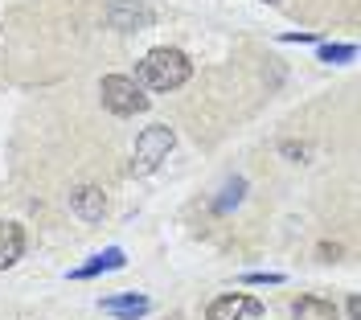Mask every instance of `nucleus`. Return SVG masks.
I'll return each instance as SVG.
<instances>
[{
    "mask_svg": "<svg viewBox=\"0 0 361 320\" xmlns=\"http://www.w3.org/2000/svg\"><path fill=\"white\" fill-rule=\"evenodd\" d=\"M99 308H103L107 316H115V320H140V316H148V312H152V300L140 296V292H123V296L99 300Z\"/></svg>",
    "mask_w": 361,
    "mask_h": 320,
    "instance_id": "7",
    "label": "nucleus"
},
{
    "mask_svg": "<svg viewBox=\"0 0 361 320\" xmlns=\"http://www.w3.org/2000/svg\"><path fill=\"white\" fill-rule=\"evenodd\" d=\"M123 267H128V254L119 251V247H107L103 254H94V259H87L82 267H74V271H70V279H94V275L123 271Z\"/></svg>",
    "mask_w": 361,
    "mask_h": 320,
    "instance_id": "8",
    "label": "nucleus"
},
{
    "mask_svg": "<svg viewBox=\"0 0 361 320\" xmlns=\"http://www.w3.org/2000/svg\"><path fill=\"white\" fill-rule=\"evenodd\" d=\"M189 74H193V66H189V58H185L180 49L160 46V49H148V54H144V62L135 66V82H140V91L164 94V91L185 87Z\"/></svg>",
    "mask_w": 361,
    "mask_h": 320,
    "instance_id": "1",
    "label": "nucleus"
},
{
    "mask_svg": "<svg viewBox=\"0 0 361 320\" xmlns=\"http://www.w3.org/2000/svg\"><path fill=\"white\" fill-rule=\"evenodd\" d=\"M243 283H247V288H263V283L275 288V283H283V275L279 271H250V275H243Z\"/></svg>",
    "mask_w": 361,
    "mask_h": 320,
    "instance_id": "13",
    "label": "nucleus"
},
{
    "mask_svg": "<svg viewBox=\"0 0 361 320\" xmlns=\"http://www.w3.org/2000/svg\"><path fill=\"white\" fill-rule=\"evenodd\" d=\"M99 94H103V107H107L111 115H140V111H148V94L140 91V82L128 78V74H107V78H103V87H99Z\"/></svg>",
    "mask_w": 361,
    "mask_h": 320,
    "instance_id": "3",
    "label": "nucleus"
},
{
    "mask_svg": "<svg viewBox=\"0 0 361 320\" xmlns=\"http://www.w3.org/2000/svg\"><path fill=\"white\" fill-rule=\"evenodd\" d=\"M107 25L111 29H123V33H140V29H152L157 25V13L144 4V0H111L107 4Z\"/></svg>",
    "mask_w": 361,
    "mask_h": 320,
    "instance_id": "4",
    "label": "nucleus"
},
{
    "mask_svg": "<svg viewBox=\"0 0 361 320\" xmlns=\"http://www.w3.org/2000/svg\"><path fill=\"white\" fill-rule=\"evenodd\" d=\"M345 312H349V320H361V296H349Z\"/></svg>",
    "mask_w": 361,
    "mask_h": 320,
    "instance_id": "16",
    "label": "nucleus"
},
{
    "mask_svg": "<svg viewBox=\"0 0 361 320\" xmlns=\"http://www.w3.org/2000/svg\"><path fill=\"white\" fill-rule=\"evenodd\" d=\"M70 209L94 226V222H103V214H107V197H103V189L99 185H78V189H70Z\"/></svg>",
    "mask_w": 361,
    "mask_h": 320,
    "instance_id": "6",
    "label": "nucleus"
},
{
    "mask_svg": "<svg viewBox=\"0 0 361 320\" xmlns=\"http://www.w3.org/2000/svg\"><path fill=\"white\" fill-rule=\"evenodd\" d=\"M267 4H279V0H267Z\"/></svg>",
    "mask_w": 361,
    "mask_h": 320,
    "instance_id": "17",
    "label": "nucleus"
},
{
    "mask_svg": "<svg viewBox=\"0 0 361 320\" xmlns=\"http://www.w3.org/2000/svg\"><path fill=\"white\" fill-rule=\"evenodd\" d=\"M21 254H25V230L17 222H4L0 218V271H8Z\"/></svg>",
    "mask_w": 361,
    "mask_h": 320,
    "instance_id": "9",
    "label": "nucleus"
},
{
    "mask_svg": "<svg viewBox=\"0 0 361 320\" xmlns=\"http://www.w3.org/2000/svg\"><path fill=\"white\" fill-rule=\"evenodd\" d=\"M263 316V304L247 292H226L205 308V320H259Z\"/></svg>",
    "mask_w": 361,
    "mask_h": 320,
    "instance_id": "5",
    "label": "nucleus"
},
{
    "mask_svg": "<svg viewBox=\"0 0 361 320\" xmlns=\"http://www.w3.org/2000/svg\"><path fill=\"white\" fill-rule=\"evenodd\" d=\"M283 156L304 160V156H308V144H295V140H283Z\"/></svg>",
    "mask_w": 361,
    "mask_h": 320,
    "instance_id": "14",
    "label": "nucleus"
},
{
    "mask_svg": "<svg viewBox=\"0 0 361 320\" xmlns=\"http://www.w3.org/2000/svg\"><path fill=\"white\" fill-rule=\"evenodd\" d=\"M243 197H247V181H243V177H230V181L222 185V197H214V209H218V214H230Z\"/></svg>",
    "mask_w": 361,
    "mask_h": 320,
    "instance_id": "12",
    "label": "nucleus"
},
{
    "mask_svg": "<svg viewBox=\"0 0 361 320\" xmlns=\"http://www.w3.org/2000/svg\"><path fill=\"white\" fill-rule=\"evenodd\" d=\"M173 144H177V132L169 128V123H152V128H144L140 136H135V152H132V173H157L160 164L169 160L173 152Z\"/></svg>",
    "mask_w": 361,
    "mask_h": 320,
    "instance_id": "2",
    "label": "nucleus"
},
{
    "mask_svg": "<svg viewBox=\"0 0 361 320\" xmlns=\"http://www.w3.org/2000/svg\"><path fill=\"white\" fill-rule=\"evenodd\" d=\"M292 320H337V304L320 296H300L292 304Z\"/></svg>",
    "mask_w": 361,
    "mask_h": 320,
    "instance_id": "10",
    "label": "nucleus"
},
{
    "mask_svg": "<svg viewBox=\"0 0 361 320\" xmlns=\"http://www.w3.org/2000/svg\"><path fill=\"white\" fill-rule=\"evenodd\" d=\"M283 42H292V46H300V42H312V46H320V37H316V33H283Z\"/></svg>",
    "mask_w": 361,
    "mask_h": 320,
    "instance_id": "15",
    "label": "nucleus"
},
{
    "mask_svg": "<svg viewBox=\"0 0 361 320\" xmlns=\"http://www.w3.org/2000/svg\"><path fill=\"white\" fill-rule=\"evenodd\" d=\"M316 58L329 62V66H345V62L357 58V46H349V42H320V54Z\"/></svg>",
    "mask_w": 361,
    "mask_h": 320,
    "instance_id": "11",
    "label": "nucleus"
}]
</instances>
